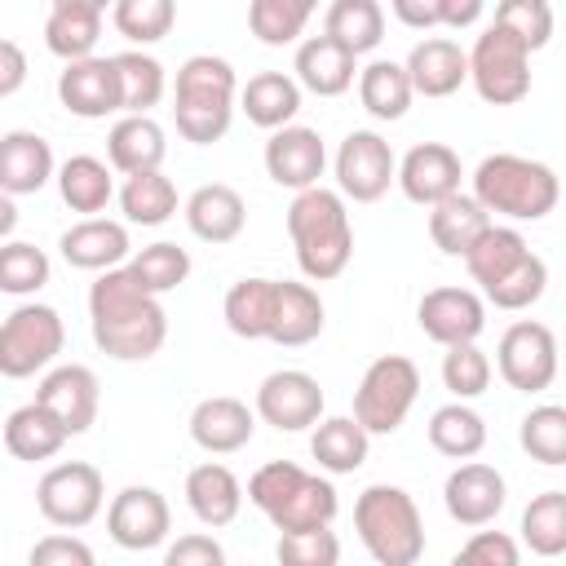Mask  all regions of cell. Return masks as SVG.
Here are the masks:
<instances>
[{
    "mask_svg": "<svg viewBox=\"0 0 566 566\" xmlns=\"http://www.w3.org/2000/svg\"><path fill=\"white\" fill-rule=\"evenodd\" d=\"M88 327L93 345L115 363H146L168 340V314L155 292H146L128 265H111L88 287Z\"/></svg>",
    "mask_w": 566,
    "mask_h": 566,
    "instance_id": "obj_1",
    "label": "cell"
},
{
    "mask_svg": "<svg viewBox=\"0 0 566 566\" xmlns=\"http://www.w3.org/2000/svg\"><path fill=\"white\" fill-rule=\"evenodd\" d=\"M287 234L305 279L327 283L345 274L354 256V226L340 190H327V186L296 190V199L287 203Z\"/></svg>",
    "mask_w": 566,
    "mask_h": 566,
    "instance_id": "obj_2",
    "label": "cell"
},
{
    "mask_svg": "<svg viewBox=\"0 0 566 566\" xmlns=\"http://www.w3.org/2000/svg\"><path fill=\"white\" fill-rule=\"evenodd\" d=\"M239 106V80L234 66L217 53H195L177 66V84H172V119L177 133L195 146H212L230 133Z\"/></svg>",
    "mask_w": 566,
    "mask_h": 566,
    "instance_id": "obj_3",
    "label": "cell"
},
{
    "mask_svg": "<svg viewBox=\"0 0 566 566\" xmlns=\"http://www.w3.org/2000/svg\"><path fill=\"white\" fill-rule=\"evenodd\" d=\"M473 199L491 212V217H509V221H544L557 199H562V181L544 159H526L513 150H495L473 168Z\"/></svg>",
    "mask_w": 566,
    "mask_h": 566,
    "instance_id": "obj_4",
    "label": "cell"
},
{
    "mask_svg": "<svg viewBox=\"0 0 566 566\" xmlns=\"http://www.w3.org/2000/svg\"><path fill=\"white\" fill-rule=\"evenodd\" d=\"M248 500L270 517L274 531H310L332 526L340 500L336 486L292 460H270L248 478Z\"/></svg>",
    "mask_w": 566,
    "mask_h": 566,
    "instance_id": "obj_5",
    "label": "cell"
},
{
    "mask_svg": "<svg viewBox=\"0 0 566 566\" xmlns=\"http://www.w3.org/2000/svg\"><path fill=\"white\" fill-rule=\"evenodd\" d=\"M354 531L371 562L380 566H416L424 557V522L416 500L402 486L376 482L354 500Z\"/></svg>",
    "mask_w": 566,
    "mask_h": 566,
    "instance_id": "obj_6",
    "label": "cell"
},
{
    "mask_svg": "<svg viewBox=\"0 0 566 566\" xmlns=\"http://www.w3.org/2000/svg\"><path fill=\"white\" fill-rule=\"evenodd\" d=\"M420 398V367L402 354H380L367 363L354 389V420L367 433H398Z\"/></svg>",
    "mask_w": 566,
    "mask_h": 566,
    "instance_id": "obj_7",
    "label": "cell"
},
{
    "mask_svg": "<svg viewBox=\"0 0 566 566\" xmlns=\"http://www.w3.org/2000/svg\"><path fill=\"white\" fill-rule=\"evenodd\" d=\"M464 62H469V80L478 97L491 106H513L531 93V49L495 22L473 40Z\"/></svg>",
    "mask_w": 566,
    "mask_h": 566,
    "instance_id": "obj_8",
    "label": "cell"
},
{
    "mask_svg": "<svg viewBox=\"0 0 566 566\" xmlns=\"http://www.w3.org/2000/svg\"><path fill=\"white\" fill-rule=\"evenodd\" d=\"M66 345V323L53 305L27 301L0 323V376L27 380L44 371Z\"/></svg>",
    "mask_w": 566,
    "mask_h": 566,
    "instance_id": "obj_9",
    "label": "cell"
},
{
    "mask_svg": "<svg viewBox=\"0 0 566 566\" xmlns=\"http://www.w3.org/2000/svg\"><path fill=\"white\" fill-rule=\"evenodd\" d=\"M35 504L44 513L49 526H62V531H80L88 526L102 504H106V482L97 473V464L88 460H62L53 464L40 486H35Z\"/></svg>",
    "mask_w": 566,
    "mask_h": 566,
    "instance_id": "obj_10",
    "label": "cell"
},
{
    "mask_svg": "<svg viewBox=\"0 0 566 566\" xmlns=\"http://www.w3.org/2000/svg\"><path fill=\"white\" fill-rule=\"evenodd\" d=\"M495 367L509 389L517 394H544L557 380V336L548 323L517 318L504 327L495 345Z\"/></svg>",
    "mask_w": 566,
    "mask_h": 566,
    "instance_id": "obj_11",
    "label": "cell"
},
{
    "mask_svg": "<svg viewBox=\"0 0 566 566\" xmlns=\"http://www.w3.org/2000/svg\"><path fill=\"white\" fill-rule=\"evenodd\" d=\"M394 146L376 128H354L336 150V190L354 203H376L394 186Z\"/></svg>",
    "mask_w": 566,
    "mask_h": 566,
    "instance_id": "obj_12",
    "label": "cell"
},
{
    "mask_svg": "<svg viewBox=\"0 0 566 566\" xmlns=\"http://www.w3.org/2000/svg\"><path fill=\"white\" fill-rule=\"evenodd\" d=\"M323 385L301 371V367H283V371H270L261 385H256V416L265 424H274L279 433H301V429H314L323 420Z\"/></svg>",
    "mask_w": 566,
    "mask_h": 566,
    "instance_id": "obj_13",
    "label": "cell"
},
{
    "mask_svg": "<svg viewBox=\"0 0 566 566\" xmlns=\"http://www.w3.org/2000/svg\"><path fill=\"white\" fill-rule=\"evenodd\" d=\"M442 504H447L451 522H460V526H491L509 504V482L495 464H482L469 455L464 464H455L447 473Z\"/></svg>",
    "mask_w": 566,
    "mask_h": 566,
    "instance_id": "obj_14",
    "label": "cell"
},
{
    "mask_svg": "<svg viewBox=\"0 0 566 566\" xmlns=\"http://www.w3.org/2000/svg\"><path fill=\"white\" fill-rule=\"evenodd\" d=\"M168 526H172V509L155 486H124L106 509V531L128 553L159 548L168 539Z\"/></svg>",
    "mask_w": 566,
    "mask_h": 566,
    "instance_id": "obj_15",
    "label": "cell"
},
{
    "mask_svg": "<svg viewBox=\"0 0 566 566\" xmlns=\"http://www.w3.org/2000/svg\"><path fill=\"white\" fill-rule=\"evenodd\" d=\"M97 389H102V385H97L93 367H84V363H62V367H49V371H44V380H40V389H35V402H40L44 411H53V420L75 438V433H88L93 420H97V402H102Z\"/></svg>",
    "mask_w": 566,
    "mask_h": 566,
    "instance_id": "obj_16",
    "label": "cell"
},
{
    "mask_svg": "<svg viewBox=\"0 0 566 566\" xmlns=\"http://www.w3.org/2000/svg\"><path fill=\"white\" fill-rule=\"evenodd\" d=\"M416 323L429 340L447 345H464L478 340L486 327V301L469 287H429L416 305Z\"/></svg>",
    "mask_w": 566,
    "mask_h": 566,
    "instance_id": "obj_17",
    "label": "cell"
},
{
    "mask_svg": "<svg viewBox=\"0 0 566 566\" xmlns=\"http://www.w3.org/2000/svg\"><path fill=\"white\" fill-rule=\"evenodd\" d=\"M327 168V146L318 137V128H305V124H283L270 133L265 142V172L274 186H287V190H305V186H318Z\"/></svg>",
    "mask_w": 566,
    "mask_h": 566,
    "instance_id": "obj_18",
    "label": "cell"
},
{
    "mask_svg": "<svg viewBox=\"0 0 566 566\" xmlns=\"http://www.w3.org/2000/svg\"><path fill=\"white\" fill-rule=\"evenodd\" d=\"M460 177H464L460 155H455L447 142H420V146H411V150L398 159V168H394V181H398L402 195H407L411 203H420V208H429V203L455 195V190H460Z\"/></svg>",
    "mask_w": 566,
    "mask_h": 566,
    "instance_id": "obj_19",
    "label": "cell"
},
{
    "mask_svg": "<svg viewBox=\"0 0 566 566\" xmlns=\"http://www.w3.org/2000/svg\"><path fill=\"white\" fill-rule=\"evenodd\" d=\"M57 102L80 119H106L119 111V75L111 57H75L57 75Z\"/></svg>",
    "mask_w": 566,
    "mask_h": 566,
    "instance_id": "obj_20",
    "label": "cell"
},
{
    "mask_svg": "<svg viewBox=\"0 0 566 566\" xmlns=\"http://www.w3.org/2000/svg\"><path fill=\"white\" fill-rule=\"evenodd\" d=\"M256 433V411L230 394H217V398H203L195 411H190V438L195 447H203L208 455H230V451H243Z\"/></svg>",
    "mask_w": 566,
    "mask_h": 566,
    "instance_id": "obj_21",
    "label": "cell"
},
{
    "mask_svg": "<svg viewBox=\"0 0 566 566\" xmlns=\"http://www.w3.org/2000/svg\"><path fill=\"white\" fill-rule=\"evenodd\" d=\"M57 164H53V146L31 133V128H13L0 137V190L4 195H40L53 181Z\"/></svg>",
    "mask_w": 566,
    "mask_h": 566,
    "instance_id": "obj_22",
    "label": "cell"
},
{
    "mask_svg": "<svg viewBox=\"0 0 566 566\" xmlns=\"http://www.w3.org/2000/svg\"><path fill=\"white\" fill-rule=\"evenodd\" d=\"M292 80L305 88V93H318V97H340L354 88V75H358V57L349 49H340L336 40L327 35H310L296 44V62H292Z\"/></svg>",
    "mask_w": 566,
    "mask_h": 566,
    "instance_id": "obj_23",
    "label": "cell"
},
{
    "mask_svg": "<svg viewBox=\"0 0 566 566\" xmlns=\"http://www.w3.org/2000/svg\"><path fill=\"white\" fill-rule=\"evenodd\" d=\"M407 80L416 97H451L464 80H469V62L464 49L447 35H424L411 53H407Z\"/></svg>",
    "mask_w": 566,
    "mask_h": 566,
    "instance_id": "obj_24",
    "label": "cell"
},
{
    "mask_svg": "<svg viewBox=\"0 0 566 566\" xmlns=\"http://www.w3.org/2000/svg\"><path fill=\"white\" fill-rule=\"evenodd\" d=\"M243 221H248V203L226 181H208L186 199V226L203 243H234L243 234Z\"/></svg>",
    "mask_w": 566,
    "mask_h": 566,
    "instance_id": "obj_25",
    "label": "cell"
},
{
    "mask_svg": "<svg viewBox=\"0 0 566 566\" xmlns=\"http://www.w3.org/2000/svg\"><path fill=\"white\" fill-rule=\"evenodd\" d=\"M57 248H62V261L66 265H75V270H111V265H124V256H128V230H124V221H111V217H84V221H75L62 239H57Z\"/></svg>",
    "mask_w": 566,
    "mask_h": 566,
    "instance_id": "obj_26",
    "label": "cell"
},
{
    "mask_svg": "<svg viewBox=\"0 0 566 566\" xmlns=\"http://www.w3.org/2000/svg\"><path fill=\"white\" fill-rule=\"evenodd\" d=\"M186 504L203 526H212V531L230 526L239 517V509H243V482L226 464L203 460V464H195L186 473Z\"/></svg>",
    "mask_w": 566,
    "mask_h": 566,
    "instance_id": "obj_27",
    "label": "cell"
},
{
    "mask_svg": "<svg viewBox=\"0 0 566 566\" xmlns=\"http://www.w3.org/2000/svg\"><path fill=\"white\" fill-rule=\"evenodd\" d=\"M168 155V137L150 115H119L106 133V159L115 172H146L159 168Z\"/></svg>",
    "mask_w": 566,
    "mask_h": 566,
    "instance_id": "obj_28",
    "label": "cell"
},
{
    "mask_svg": "<svg viewBox=\"0 0 566 566\" xmlns=\"http://www.w3.org/2000/svg\"><path fill=\"white\" fill-rule=\"evenodd\" d=\"M323 323H327V310H323V296L310 287V283H287L279 279V296H274V323H270V340L274 345H310L323 336Z\"/></svg>",
    "mask_w": 566,
    "mask_h": 566,
    "instance_id": "obj_29",
    "label": "cell"
},
{
    "mask_svg": "<svg viewBox=\"0 0 566 566\" xmlns=\"http://www.w3.org/2000/svg\"><path fill=\"white\" fill-rule=\"evenodd\" d=\"M239 111L248 115V124L274 133V128H283V124L296 119V111H301V84L292 75H283V71H261V75H252L239 88Z\"/></svg>",
    "mask_w": 566,
    "mask_h": 566,
    "instance_id": "obj_30",
    "label": "cell"
},
{
    "mask_svg": "<svg viewBox=\"0 0 566 566\" xmlns=\"http://www.w3.org/2000/svg\"><path fill=\"white\" fill-rule=\"evenodd\" d=\"M486 226H491V212H486L473 195H464V190H455V195L429 203V239H433V248L447 252V256H464L469 243H473Z\"/></svg>",
    "mask_w": 566,
    "mask_h": 566,
    "instance_id": "obj_31",
    "label": "cell"
},
{
    "mask_svg": "<svg viewBox=\"0 0 566 566\" xmlns=\"http://www.w3.org/2000/svg\"><path fill=\"white\" fill-rule=\"evenodd\" d=\"M66 429L53 420V411H44L40 402H27L18 411H9L4 420V451L13 460H27V464H40V460H53L62 447H66Z\"/></svg>",
    "mask_w": 566,
    "mask_h": 566,
    "instance_id": "obj_32",
    "label": "cell"
},
{
    "mask_svg": "<svg viewBox=\"0 0 566 566\" xmlns=\"http://www.w3.org/2000/svg\"><path fill=\"white\" fill-rule=\"evenodd\" d=\"M358 102L371 119H402L416 102L411 93V80H407V66L394 62V57H376L358 71Z\"/></svg>",
    "mask_w": 566,
    "mask_h": 566,
    "instance_id": "obj_33",
    "label": "cell"
},
{
    "mask_svg": "<svg viewBox=\"0 0 566 566\" xmlns=\"http://www.w3.org/2000/svg\"><path fill=\"white\" fill-rule=\"evenodd\" d=\"M531 252V243L522 239V230H513V226H486L473 243H469V252L460 256L464 261V270H469V279L486 292V287H495L522 256Z\"/></svg>",
    "mask_w": 566,
    "mask_h": 566,
    "instance_id": "obj_34",
    "label": "cell"
},
{
    "mask_svg": "<svg viewBox=\"0 0 566 566\" xmlns=\"http://www.w3.org/2000/svg\"><path fill=\"white\" fill-rule=\"evenodd\" d=\"M274 296H279V279H239V283H230V292L221 301L226 327L243 340H270Z\"/></svg>",
    "mask_w": 566,
    "mask_h": 566,
    "instance_id": "obj_35",
    "label": "cell"
},
{
    "mask_svg": "<svg viewBox=\"0 0 566 566\" xmlns=\"http://www.w3.org/2000/svg\"><path fill=\"white\" fill-rule=\"evenodd\" d=\"M367 451H371V433L354 416H332L314 424L310 455L318 460L323 473H354L367 464Z\"/></svg>",
    "mask_w": 566,
    "mask_h": 566,
    "instance_id": "obj_36",
    "label": "cell"
},
{
    "mask_svg": "<svg viewBox=\"0 0 566 566\" xmlns=\"http://www.w3.org/2000/svg\"><path fill=\"white\" fill-rule=\"evenodd\" d=\"M323 35L349 49L354 57L371 53L385 40V9L380 0H332L323 13Z\"/></svg>",
    "mask_w": 566,
    "mask_h": 566,
    "instance_id": "obj_37",
    "label": "cell"
},
{
    "mask_svg": "<svg viewBox=\"0 0 566 566\" xmlns=\"http://www.w3.org/2000/svg\"><path fill=\"white\" fill-rule=\"evenodd\" d=\"M57 195L71 212H84V217H97L111 199H115V181H111V168L106 159L97 155H71L57 172Z\"/></svg>",
    "mask_w": 566,
    "mask_h": 566,
    "instance_id": "obj_38",
    "label": "cell"
},
{
    "mask_svg": "<svg viewBox=\"0 0 566 566\" xmlns=\"http://www.w3.org/2000/svg\"><path fill=\"white\" fill-rule=\"evenodd\" d=\"M111 62L119 75V111L124 115H150V106H159L168 93V75L159 66V57H150L142 49H124Z\"/></svg>",
    "mask_w": 566,
    "mask_h": 566,
    "instance_id": "obj_39",
    "label": "cell"
},
{
    "mask_svg": "<svg viewBox=\"0 0 566 566\" xmlns=\"http://www.w3.org/2000/svg\"><path fill=\"white\" fill-rule=\"evenodd\" d=\"M429 447L447 460H469L486 447V420L464 398H455L429 416Z\"/></svg>",
    "mask_w": 566,
    "mask_h": 566,
    "instance_id": "obj_40",
    "label": "cell"
},
{
    "mask_svg": "<svg viewBox=\"0 0 566 566\" xmlns=\"http://www.w3.org/2000/svg\"><path fill=\"white\" fill-rule=\"evenodd\" d=\"M119 212L133 226H164L177 212V186H172V177H164V168L128 172L124 186H119Z\"/></svg>",
    "mask_w": 566,
    "mask_h": 566,
    "instance_id": "obj_41",
    "label": "cell"
},
{
    "mask_svg": "<svg viewBox=\"0 0 566 566\" xmlns=\"http://www.w3.org/2000/svg\"><path fill=\"white\" fill-rule=\"evenodd\" d=\"M97 35H102V13L71 9V4H49V18H44V44H49L53 57H62V62L88 57V53L97 49Z\"/></svg>",
    "mask_w": 566,
    "mask_h": 566,
    "instance_id": "obj_42",
    "label": "cell"
},
{
    "mask_svg": "<svg viewBox=\"0 0 566 566\" xmlns=\"http://www.w3.org/2000/svg\"><path fill=\"white\" fill-rule=\"evenodd\" d=\"M314 9H318V0H248V31L261 44L283 49V44L301 40Z\"/></svg>",
    "mask_w": 566,
    "mask_h": 566,
    "instance_id": "obj_43",
    "label": "cell"
},
{
    "mask_svg": "<svg viewBox=\"0 0 566 566\" xmlns=\"http://www.w3.org/2000/svg\"><path fill=\"white\" fill-rule=\"evenodd\" d=\"M522 544L539 557L566 553V491H539L522 513Z\"/></svg>",
    "mask_w": 566,
    "mask_h": 566,
    "instance_id": "obj_44",
    "label": "cell"
},
{
    "mask_svg": "<svg viewBox=\"0 0 566 566\" xmlns=\"http://www.w3.org/2000/svg\"><path fill=\"white\" fill-rule=\"evenodd\" d=\"M517 442L531 460L557 469L566 464V407L557 402H544V407H531L522 416V429H517Z\"/></svg>",
    "mask_w": 566,
    "mask_h": 566,
    "instance_id": "obj_45",
    "label": "cell"
},
{
    "mask_svg": "<svg viewBox=\"0 0 566 566\" xmlns=\"http://www.w3.org/2000/svg\"><path fill=\"white\" fill-rule=\"evenodd\" d=\"M128 274H133L146 292L164 296V292H172V287L186 283V274H190V252L177 248V243H168V239H159V243H150V248H142V252L128 256Z\"/></svg>",
    "mask_w": 566,
    "mask_h": 566,
    "instance_id": "obj_46",
    "label": "cell"
},
{
    "mask_svg": "<svg viewBox=\"0 0 566 566\" xmlns=\"http://www.w3.org/2000/svg\"><path fill=\"white\" fill-rule=\"evenodd\" d=\"M111 22L133 44H159L177 22V0H115Z\"/></svg>",
    "mask_w": 566,
    "mask_h": 566,
    "instance_id": "obj_47",
    "label": "cell"
},
{
    "mask_svg": "<svg viewBox=\"0 0 566 566\" xmlns=\"http://www.w3.org/2000/svg\"><path fill=\"white\" fill-rule=\"evenodd\" d=\"M53 265L44 256V248L22 243V239H4L0 243V292L9 296H35L49 283Z\"/></svg>",
    "mask_w": 566,
    "mask_h": 566,
    "instance_id": "obj_48",
    "label": "cell"
},
{
    "mask_svg": "<svg viewBox=\"0 0 566 566\" xmlns=\"http://www.w3.org/2000/svg\"><path fill=\"white\" fill-rule=\"evenodd\" d=\"M544 287H548V265H544V256L539 252H526L495 287H486L482 296L495 305V310H531L539 296H544Z\"/></svg>",
    "mask_w": 566,
    "mask_h": 566,
    "instance_id": "obj_49",
    "label": "cell"
},
{
    "mask_svg": "<svg viewBox=\"0 0 566 566\" xmlns=\"http://www.w3.org/2000/svg\"><path fill=\"white\" fill-rule=\"evenodd\" d=\"M442 385L455 394V398H478L486 394L491 385V358L478 349V340H464V345H447L442 354Z\"/></svg>",
    "mask_w": 566,
    "mask_h": 566,
    "instance_id": "obj_50",
    "label": "cell"
},
{
    "mask_svg": "<svg viewBox=\"0 0 566 566\" xmlns=\"http://www.w3.org/2000/svg\"><path fill=\"white\" fill-rule=\"evenodd\" d=\"M495 27L513 31L531 53H539L553 40V4L548 0H500Z\"/></svg>",
    "mask_w": 566,
    "mask_h": 566,
    "instance_id": "obj_51",
    "label": "cell"
},
{
    "mask_svg": "<svg viewBox=\"0 0 566 566\" xmlns=\"http://www.w3.org/2000/svg\"><path fill=\"white\" fill-rule=\"evenodd\" d=\"M274 557L283 566H336L340 562V539L327 526H310V531H279Z\"/></svg>",
    "mask_w": 566,
    "mask_h": 566,
    "instance_id": "obj_52",
    "label": "cell"
},
{
    "mask_svg": "<svg viewBox=\"0 0 566 566\" xmlns=\"http://www.w3.org/2000/svg\"><path fill=\"white\" fill-rule=\"evenodd\" d=\"M455 562H464V566H517V562H522V548H517V539L504 535V531H473V535L460 544Z\"/></svg>",
    "mask_w": 566,
    "mask_h": 566,
    "instance_id": "obj_53",
    "label": "cell"
},
{
    "mask_svg": "<svg viewBox=\"0 0 566 566\" xmlns=\"http://www.w3.org/2000/svg\"><path fill=\"white\" fill-rule=\"evenodd\" d=\"M31 566H93V548L75 535H44L31 544Z\"/></svg>",
    "mask_w": 566,
    "mask_h": 566,
    "instance_id": "obj_54",
    "label": "cell"
},
{
    "mask_svg": "<svg viewBox=\"0 0 566 566\" xmlns=\"http://www.w3.org/2000/svg\"><path fill=\"white\" fill-rule=\"evenodd\" d=\"M164 562H168V566H221V562H226V548H221L212 535L195 531V535H181L177 544H168Z\"/></svg>",
    "mask_w": 566,
    "mask_h": 566,
    "instance_id": "obj_55",
    "label": "cell"
},
{
    "mask_svg": "<svg viewBox=\"0 0 566 566\" xmlns=\"http://www.w3.org/2000/svg\"><path fill=\"white\" fill-rule=\"evenodd\" d=\"M27 53H22V44H13V40H0V97H13L22 84H27Z\"/></svg>",
    "mask_w": 566,
    "mask_h": 566,
    "instance_id": "obj_56",
    "label": "cell"
},
{
    "mask_svg": "<svg viewBox=\"0 0 566 566\" xmlns=\"http://www.w3.org/2000/svg\"><path fill=\"white\" fill-rule=\"evenodd\" d=\"M482 9H486V0H433L438 27H451V31H469L482 18Z\"/></svg>",
    "mask_w": 566,
    "mask_h": 566,
    "instance_id": "obj_57",
    "label": "cell"
},
{
    "mask_svg": "<svg viewBox=\"0 0 566 566\" xmlns=\"http://www.w3.org/2000/svg\"><path fill=\"white\" fill-rule=\"evenodd\" d=\"M389 9H394V18H398L402 27H411V31H429V27H438L433 0H389Z\"/></svg>",
    "mask_w": 566,
    "mask_h": 566,
    "instance_id": "obj_58",
    "label": "cell"
},
{
    "mask_svg": "<svg viewBox=\"0 0 566 566\" xmlns=\"http://www.w3.org/2000/svg\"><path fill=\"white\" fill-rule=\"evenodd\" d=\"M13 226H18V203H13V195L0 190V243L13 234Z\"/></svg>",
    "mask_w": 566,
    "mask_h": 566,
    "instance_id": "obj_59",
    "label": "cell"
},
{
    "mask_svg": "<svg viewBox=\"0 0 566 566\" xmlns=\"http://www.w3.org/2000/svg\"><path fill=\"white\" fill-rule=\"evenodd\" d=\"M53 4H71V9H88V13H106L115 0H53Z\"/></svg>",
    "mask_w": 566,
    "mask_h": 566,
    "instance_id": "obj_60",
    "label": "cell"
}]
</instances>
